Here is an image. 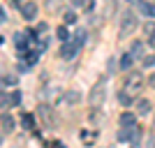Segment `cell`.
<instances>
[{
    "instance_id": "6da1fadb",
    "label": "cell",
    "mask_w": 155,
    "mask_h": 148,
    "mask_svg": "<svg viewBox=\"0 0 155 148\" xmlns=\"http://www.w3.org/2000/svg\"><path fill=\"white\" fill-rule=\"evenodd\" d=\"M134 30H137V16H134L132 12L120 14V28H118V35H120V39H123V37H130Z\"/></svg>"
},
{
    "instance_id": "7a4b0ae2",
    "label": "cell",
    "mask_w": 155,
    "mask_h": 148,
    "mask_svg": "<svg viewBox=\"0 0 155 148\" xmlns=\"http://www.w3.org/2000/svg\"><path fill=\"white\" fill-rule=\"evenodd\" d=\"M104 97H107V86L100 81V84H95L93 90L88 93V104H91V107H100V104L104 102Z\"/></svg>"
},
{
    "instance_id": "3957f363",
    "label": "cell",
    "mask_w": 155,
    "mask_h": 148,
    "mask_svg": "<svg viewBox=\"0 0 155 148\" xmlns=\"http://www.w3.org/2000/svg\"><path fill=\"white\" fill-rule=\"evenodd\" d=\"M81 49V46L77 44V42H63V46H60V51H58V56L63 60H72L74 56H77V51Z\"/></svg>"
},
{
    "instance_id": "277c9868",
    "label": "cell",
    "mask_w": 155,
    "mask_h": 148,
    "mask_svg": "<svg viewBox=\"0 0 155 148\" xmlns=\"http://www.w3.org/2000/svg\"><path fill=\"white\" fill-rule=\"evenodd\" d=\"M141 84H143L141 72H130L127 81H125V90H130V93H137V90H141Z\"/></svg>"
},
{
    "instance_id": "5b68a950",
    "label": "cell",
    "mask_w": 155,
    "mask_h": 148,
    "mask_svg": "<svg viewBox=\"0 0 155 148\" xmlns=\"http://www.w3.org/2000/svg\"><path fill=\"white\" fill-rule=\"evenodd\" d=\"M79 102H81V93L79 90H65V95L60 97V104H65V107H74Z\"/></svg>"
},
{
    "instance_id": "8992f818",
    "label": "cell",
    "mask_w": 155,
    "mask_h": 148,
    "mask_svg": "<svg viewBox=\"0 0 155 148\" xmlns=\"http://www.w3.org/2000/svg\"><path fill=\"white\" fill-rule=\"evenodd\" d=\"M21 16H23L26 21H32V19H37V5H35L32 0L23 2V5H21Z\"/></svg>"
},
{
    "instance_id": "52a82bcc",
    "label": "cell",
    "mask_w": 155,
    "mask_h": 148,
    "mask_svg": "<svg viewBox=\"0 0 155 148\" xmlns=\"http://www.w3.org/2000/svg\"><path fill=\"white\" fill-rule=\"evenodd\" d=\"M118 123H120V127H134V125H137V116H134V113H130V111H125V113H120Z\"/></svg>"
},
{
    "instance_id": "ba28073f",
    "label": "cell",
    "mask_w": 155,
    "mask_h": 148,
    "mask_svg": "<svg viewBox=\"0 0 155 148\" xmlns=\"http://www.w3.org/2000/svg\"><path fill=\"white\" fill-rule=\"evenodd\" d=\"M139 14H141V16H148V19H155V5H150V2H139Z\"/></svg>"
},
{
    "instance_id": "9c48e42d",
    "label": "cell",
    "mask_w": 155,
    "mask_h": 148,
    "mask_svg": "<svg viewBox=\"0 0 155 148\" xmlns=\"http://www.w3.org/2000/svg\"><path fill=\"white\" fill-rule=\"evenodd\" d=\"M37 113L39 116H42V120L44 123H49V125H51V107H49V104H39V109H37Z\"/></svg>"
},
{
    "instance_id": "30bf717a",
    "label": "cell",
    "mask_w": 155,
    "mask_h": 148,
    "mask_svg": "<svg viewBox=\"0 0 155 148\" xmlns=\"http://www.w3.org/2000/svg\"><path fill=\"white\" fill-rule=\"evenodd\" d=\"M132 130H134V127H120V130H118V132H116V139H118V141H130V139H132Z\"/></svg>"
},
{
    "instance_id": "8fae6325",
    "label": "cell",
    "mask_w": 155,
    "mask_h": 148,
    "mask_svg": "<svg viewBox=\"0 0 155 148\" xmlns=\"http://www.w3.org/2000/svg\"><path fill=\"white\" fill-rule=\"evenodd\" d=\"M16 84H19V77H16V74H9V72H5V74H2V86H5V88L16 86Z\"/></svg>"
},
{
    "instance_id": "7c38bea8",
    "label": "cell",
    "mask_w": 155,
    "mask_h": 148,
    "mask_svg": "<svg viewBox=\"0 0 155 148\" xmlns=\"http://www.w3.org/2000/svg\"><path fill=\"white\" fill-rule=\"evenodd\" d=\"M118 102L123 104V107H130V104H132V93H130V90H120V93H118Z\"/></svg>"
},
{
    "instance_id": "4fadbf2b",
    "label": "cell",
    "mask_w": 155,
    "mask_h": 148,
    "mask_svg": "<svg viewBox=\"0 0 155 148\" xmlns=\"http://www.w3.org/2000/svg\"><path fill=\"white\" fill-rule=\"evenodd\" d=\"M143 49H146V46H143L141 42H132V46H130V53H132L134 58H141V56H143Z\"/></svg>"
},
{
    "instance_id": "5bb4252c",
    "label": "cell",
    "mask_w": 155,
    "mask_h": 148,
    "mask_svg": "<svg viewBox=\"0 0 155 148\" xmlns=\"http://www.w3.org/2000/svg\"><path fill=\"white\" fill-rule=\"evenodd\" d=\"M137 111H139L141 116L150 113V102H148V100H137Z\"/></svg>"
},
{
    "instance_id": "9a60e30c",
    "label": "cell",
    "mask_w": 155,
    "mask_h": 148,
    "mask_svg": "<svg viewBox=\"0 0 155 148\" xmlns=\"http://www.w3.org/2000/svg\"><path fill=\"white\" fill-rule=\"evenodd\" d=\"M132 63H134V56H132V53H123V56H120V70H130Z\"/></svg>"
},
{
    "instance_id": "2e32d148",
    "label": "cell",
    "mask_w": 155,
    "mask_h": 148,
    "mask_svg": "<svg viewBox=\"0 0 155 148\" xmlns=\"http://www.w3.org/2000/svg\"><path fill=\"white\" fill-rule=\"evenodd\" d=\"M14 130V118L12 116H7V113H2V132H12Z\"/></svg>"
},
{
    "instance_id": "e0dca14e",
    "label": "cell",
    "mask_w": 155,
    "mask_h": 148,
    "mask_svg": "<svg viewBox=\"0 0 155 148\" xmlns=\"http://www.w3.org/2000/svg\"><path fill=\"white\" fill-rule=\"evenodd\" d=\"M139 141H141V127H137V125H134V130H132V139H130V143H132V146H139Z\"/></svg>"
},
{
    "instance_id": "ac0fdd59",
    "label": "cell",
    "mask_w": 155,
    "mask_h": 148,
    "mask_svg": "<svg viewBox=\"0 0 155 148\" xmlns=\"http://www.w3.org/2000/svg\"><path fill=\"white\" fill-rule=\"evenodd\" d=\"M21 123H23V127H26V130H32V125H35V118H32L30 113H23V116H21Z\"/></svg>"
},
{
    "instance_id": "d6986e66",
    "label": "cell",
    "mask_w": 155,
    "mask_h": 148,
    "mask_svg": "<svg viewBox=\"0 0 155 148\" xmlns=\"http://www.w3.org/2000/svg\"><path fill=\"white\" fill-rule=\"evenodd\" d=\"M9 104H12V107H19V104H21V90H12V95H9Z\"/></svg>"
},
{
    "instance_id": "ffe728a7",
    "label": "cell",
    "mask_w": 155,
    "mask_h": 148,
    "mask_svg": "<svg viewBox=\"0 0 155 148\" xmlns=\"http://www.w3.org/2000/svg\"><path fill=\"white\" fill-rule=\"evenodd\" d=\"M63 21L65 23H77V14L72 9H67V12H63Z\"/></svg>"
},
{
    "instance_id": "44dd1931",
    "label": "cell",
    "mask_w": 155,
    "mask_h": 148,
    "mask_svg": "<svg viewBox=\"0 0 155 148\" xmlns=\"http://www.w3.org/2000/svg\"><path fill=\"white\" fill-rule=\"evenodd\" d=\"M86 39H88V32H86V30H77V37H74V42L81 46V44H86Z\"/></svg>"
},
{
    "instance_id": "7402d4cb",
    "label": "cell",
    "mask_w": 155,
    "mask_h": 148,
    "mask_svg": "<svg viewBox=\"0 0 155 148\" xmlns=\"http://www.w3.org/2000/svg\"><path fill=\"white\" fill-rule=\"evenodd\" d=\"M56 35H58L63 42H67V39H70V32H67V28H65V26H60L58 30H56Z\"/></svg>"
},
{
    "instance_id": "603a6c76",
    "label": "cell",
    "mask_w": 155,
    "mask_h": 148,
    "mask_svg": "<svg viewBox=\"0 0 155 148\" xmlns=\"http://www.w3.org/2000/svg\"><path fill=\"white\" fill-rule=\"evenodd\" d=\"M143 32H146V35H155V21L143 23Z\"/></svg>"
},
{
    "instance_id": "cb8c5ba5",
    "label": "cell",
    "mask_w": 155,
    "mask_h": 148,
    "mask_svg": "<svg viewBox=\"0 0 155 148\" xmlns=\"http://www.w3.org/2000/svg\"><path fill=\"white\" fill-rule=\"evenodd\" d=\"M155 65V53L153 56H146V58H143V67H153Z\"/></svg>"
},
{
    "instance_id": "d4e9b609",
    "label": "cell",
    "mask_w": 155,
    "mask_h": 148,
    "mask_svg": "<svg viewBox=\"0 0 155 148\" xmlns=\"http://www.w3.org/2000/svg\"><path fill=\"white\" fill-rule=\"evenodd\" d=\"M93 7H95V0H86V5H84L86 12H93Z\"/></svg>"
},
{
    "instance_id": "484cf974",
    "label": "cell",
    "mask_w": 155,
    "mask_h": 148,
    "mask_svg": "<svg viewBox=\"0 0 155 148\" xmlns=\"http://www.w3.org/2000/svg\"><path fill=\"white\" fill-rule=\"evenodd\" d=\"M70 5H72V7H84L86 0H70Z\"/></svg>"
},
{
    "instance_id": "4316f807",
    "label": "cell",
    "mask_w": 155,
    "mask_h": 148,
    "mask_svg": "<svg viewBox=\"0 0 155 148\" xmlns=\"http://www.w3.org/2000/svg\"><path fill=\"white\" fill-rule=\"evenodd\" d=\"M56 7H58V0H49L46 2V9H56Z\"/></svg>"
},
{
    "instance_id": "83f0119b",
    "label": "cell",
    "mask_w": 155,
    "mask_h": 148,
    "mask_svg": "<svg viewBox=\"0 0 155 148\" xmlns=\"http://www.w3.org/2000/svg\"><path fill=\"white\" fill-rule=\"evenodd\" d=\"M79 136H81V139H91V132H88V130H81V132H79Z\"/></svg>"
},
{
    "instance_id": "f1b7e54d",
    "label": "cell",
    "mask_w": 155,
    "mask_h": 148,
    "mask_svg": "<svg viewBox=\"0 0 155 148\" xmlns=\"http://www.w3.org/2000/svg\"><path fill=\"white\" fill-rule=\"evenodd\" d=\"M9 5H12V7H21L23 2H21V0H9Z\"/></svg>"
},
{
    "instance_id": "f546056e",
    "label": "cell",
    "mask_w": 155,
    "mask_h": 148,
    "mask_svg": "<svg viewBox=\"0 0 155 148\" xmlns=\"http://www.w3.org/2000/svg\"><path fill=\"white\" fill-rule=\"evenodd\" d=\"M148 84H150V88H155V72L150 74V79H148Z\"/></svg>"
},
{
    "instance_id": "4dcf8cb0",
    "label": "cell",
    "mask_w": 155,
    "mask_h": 148,
    "mask_svg": "<svg viewBox=\"0 0 155 148\" xmlns=\"http://www.w3.org/2000/svg\"><path fill=\"white\" fill-rule=\"evenodd\" d=\"M148 146H155V136H150V139H148Z\"/></svg>"
},
{
    "instance_id": "1f68e13d",
    "label": "cell",
    "mask_w": 155,
    "mask_h": 148,
    "mask_svg": "<svg viewBox=\"0 0 155 148\" xmlns=\"http://www.w3.org/2000/svg\"><path fill=\"white\" fill-rule=\"evenodd\" d=\"M150 44H153V46H155V35H150Z\"/></svg>"
}]
</instances>
